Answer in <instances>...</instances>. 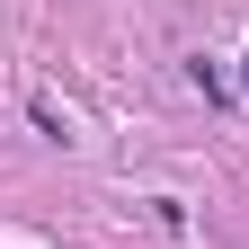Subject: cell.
I'll use <instances>...</instances> for the list:
<instances>
[{
  "label": "cell",
  "instance_id": "6da1fadb",
  "mask_svg": "<svg viewBox=\"0 0 249 249\" xmlns=\"http://www.w3.org/2000/svg\"><path fill=\"white\" fill-rule=\"evenodd\" d=\"M240 89H249V62H240Z\"/></svg>",
  "mask_w": 249,
  "mask_h": 249
}]
</instances>
